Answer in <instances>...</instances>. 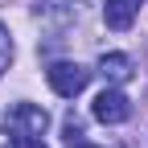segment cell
Listing matches in <instances>:
<instances>
[{
	"label": "cell",
	"mask_w": 148,
	"mask_h": 148,
	"mask_svg": "<svg viewBox=\"0 0 148 148\" xmlns=\"http://www.w3.org/2000/svg\"><path fill=\"white\" fill-rule=\"evenodd\" d=\"M136 12H140V0H107L103 4V21H107V29H132V21H136Z\"/></svg>",
	"instance_id": "obj_5"
},
{
	"label": "cell",
	"mask_w": 148,
	"mask_h": 148,
	"mask_svg": "<svg viewBox=\"0 0 148 148\" xmlns=\"http://www.w3.org/2000/svg\"><path fill=\"white\" fill-rule=\"evenodd\" d=\"M45 127H49V115L37 103H12L4 111V132L8 136H45Z\"/></svg>",
	"instance_id": "obj_1"
},
{
	"label": "cell",
	"mask_w": 148,
	"mask_h": 148,
	"mask_svg": "<svg viewBox=\"0 0 148 148\" xmlns=\"http://www.w3.org/2000/svg\"><path fill=\"white\" fill-rule=\"evenodd\" d=\"M45 78L53 86V95H62V99H74V95H82L86 82H90V70L78 66V62H53L45 70Z\"/></svg>",
	"instance_id": "obj_2"
},
{
	"label": "cell",
	"mask_w": 148,
	"mask_h": 148,
	"mask_svg": "<svg viewBox=\"0 0 148 148\" xmlns=\"http://www.w3.org/2000/svg\"><path fill=\"white\" fill-rule=\"evenodd\" d=\"M4 148H45V140L41 136H12V140H4Z\"/></svg>",
	"instance_id": "obj_8"
},
{
	"label": "cell",
	"mask_w": 148,
	"mask_h": 148,
	"mask_svg": "<svg viewBox=\"0 0 148 148\" xmlns=\"http://www.w3.org/2000/svg\"><path fill=\"white\" fill-rule=\"evenodd\" d=\"M33 16L37 21H53V25L78 21V0H33Z\"/></svg>",
	"instance_id": "obj_4"
},
{
	"label": "cell",
	"mask_w": 148,
	"mask_h": 148,
	"mask_svg": "<svg viewBox=\"0 0 148 148\" xmlns=\"http://www.w3.org/2000/svg\"><path fill=\"white\" fill-rule=\"evenodd\" d=\"M99 74L111 86H123L127 78H132V58H127V53H103L99 58Z\"/></svg>",
	"instance_id": "obj_6"
},
{
	"label": "cell",
	"mask_w": 148,
	"mask_h": 148,
	"mask_svg": "<svg viewBox=\"0 0 148 148\" xmlns=\"http://www.w3.org/2000/svg\"><path fill=\"white\" fill-rule=\"evenodd\" d=\"M90 111H95L99 123H123L127 115H132V103H127V95L119 86H107V90L95 95V107H90Z\"/></svg>",
	"instance_id": "obj_3"
},
{
	"label": "cell",
	"mask_w": 148,
	"mask_h": 148,
	"mask_svg": "<svg viewBox=\"0 0 148 148\" xmlns=\"http://www.w3.org/2000/svg\"><path fill=\"white\" fill-rule=\"evenodd\" d=\"M8 62H12V37H8L4 25H0V74L8 70Z\"/></svg>",
	"instance_id": "obj_7"
},
{
	"label": "cell",
	"mask_w": 148,
	"mask_h": 148,
	"mask_svg": "<svg viewBox=\"0 0 148 148\" xmlns=\"http://www.w3.org/2000/svg\"><path fill=\"white\" fill-rule=\"evenodd\" d=\"M70 148H99V144H86V140H78V144H70ZM111 148H119V144H111Z\"/></svg>",
	"instance_id": "obj_9"
}]
</instances>
